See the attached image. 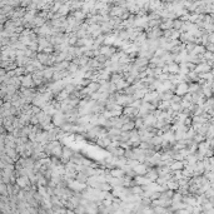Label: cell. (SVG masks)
I'll return each instance as SVG.
<instances>
[{"mask_svg":"<svg viewBox=\"0 0 214 214\" xmlns=\"http://www.w3.org/2000/svg\"><path fill=\"white\" fill-rule=\"evenodd\" d=\"M183 168V162H180V160H177V162H174L172 165H170V169H173V170H177V169H182Z\"/></svg>","mask_w":214,"mask_h":214,"instance_id":"4","label":"cell"},{"mask_svg":"<svg viewBox=\"0 0 214 214\" xmlns=\"http://www.w3.org/2000/svg\"><path fill=\"white\" fill-rule=\"evenodd\" d=\"M189 93V84L187 83H180V84H178L177 85V89H175V94L177 95H179V97H184V95H187Z\"/></svg>","mask_w":214,"mask_h":214,"instance_id":"1","label":"cell"},{"mask_svg":"<svg viewBox=\"0 0 214 214\" xmlns=\"http://www.w3.org/2000/svg\"><path fill=\"white\" fill-rule=\"evenodd\" d=\"M134 170H135V172H137L138 174H145V173H147V167L144 165V164H141V165L135 167Z\"/></svg>","mask_w":214,"mask_h":214,"instance_id":"3","label":"cell"},{"mask_svg":"<svg viewBox=\"0 0 214 214\" xmlns=\"http://www.w3.org/2000/svg\"><path fill=\"white\" fill-rule=\"evenodd\" d=\"M113 175H115V177H120V175H123V172L120 169H114L113 172H111Z\"/></svg>","mask_w":214,"mask_h":214,"instance_id":"6","label":"cell"},{"mask_svg":"<svg viewBox=\"0 0 214 214\" xmlns=\"http://www.w3.org/2000/svg\"><path fill=\"white\" fill-rule=\"evenodd\" d=\"M133 129H135V122L134 120H132V122L126 123L122 126V132H132Z\"/></svg>","mask_w":214,"mask_h":214,"instance_id":"2","label":"cell"},{"mask_svg":"<svg viewBox=\"0 0 214 214\" xmlns=\"http://www.w3.org/2000/svg\"><path fill=\"white\" fill-rule=\"evenodd\" d=\"M78 68H79V65H76L75 63L71 61L70 65H69V68H68V71H69L70 74H73V73H75V71H78Z\"/></svg>","mask_w":214,"mask_h":214,"instance_id":"5","label":"cell"}]
</instances>
